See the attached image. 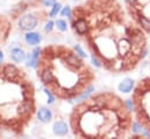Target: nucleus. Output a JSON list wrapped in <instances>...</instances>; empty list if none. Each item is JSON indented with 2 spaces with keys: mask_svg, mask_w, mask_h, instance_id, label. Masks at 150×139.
Returning <instances> with one entry per match:
<instances>
[{
  "mask_svg": "<svg viewBox=\"0 0 150 139\" xmlns=\"http://www.w3.org/2000/svg\"><path fill=\"white\" fill-rule=\"evenodd\" d=\"M71 15L81 16L87 31L80 40L96 67L111 74L135 70L148 54L147 33L119 0H86Z\"/></svg>",
  "mask_w": 150,
  "mask_h": 139,
  "instance_id": "1",
  "label": "nucleus"
},
{
  "mask_svg": "<svg viewBox=\"0 0 150 139\" xmlns=\"http://www.w3.org/2000/svg\"><path fill=\"white\" fill-rule=\"evenodd\" d=\"M134 124L132 105L111 91L87 96L70 115V128L77 138H129L133 136Z\"/></svg>",
  "mask_w": 150,
  "mask_h": 139,
  "instance_id": "2",
  "label": "nucleus"
},
{
  "mask_svg": "<svg viewBox=\"0 0 150 139\" xmlns=\"http://www.w3.org/2000/svg\"><path fill=\"white\" fill-rule=\"evenodd\" d=\"M36 72L44 88L61 101L86 98L96 81L94 70L84 57L63 44L41 49Z\"/></svg>",
  "mask_w": 150,
  "mask_h": 139,
  "instance_id": "3",
  "label": "nucleus"
},
{
  "mask_svg": "<svg viewBox=\"0 0 150 139\" xmlns=\"http://www.w3.org/2000/svg\"><path fill=\"white\" fill-rule=\"evenodd\" d=\"M35 87L26 71L0 64V131L22 135L36 115Z\"/></svg>",
  "mask_w": 150,
  "mask_h": 139,
  "instance_id": "4",
  "label": "nucleus"
},
{
  "mask_svg": "<svg viewBox=\"0 0 150 139\" xmlns=\"http://www.w3.org/2000/svg\"><path fill=\"white\" fill-rule=\"evenodd\" d=\"M132 109L139 126L150 136V76L135 84L132 91Z\"/></svg>",
  "mask_w": 150,
  "mask_h": 139,
  "instance_id": "5",
  "label": "nucleus"
},
{
  "mask_svg": "<svg viewBox=\"0 0 150 139\" xmlns=\"http://www.w3.org/2000/svg\"><path fill=\"white\" fill-rule=\"evenodd\" d=\"M125 7L135 22L150 34V0H123Z\"/></svg>",
  "mask_w": 150,
  "mask_h": 139,
  "instance_id": "6",
  "label": "nucleus"
},
{
  "mask_svg": "<svg viewBox=\"0 0 150 139\" xmlns=\"http://www.w3.org/2000/svg\"><path fill=\"white\" fill-rule=\"evenodd\" d=\"M45 19H47L45 13H40L38 15L36 13H25V14L22 13L18 22V26L23 32H30V31H34L38 26V24Z\"/></svg>",
  "mask_w": 150,
  "mask_h": 139,
  "instance_id": "7",
  "label": "nucleus"
},
{
  "mask_svg": "<svg viewBox=\"0 0 150 139\" xmlns=\"http://www.w3.org/2000/svg\"><path fill=\"white\" fill-rule=\"evenodd\" d=\"M9 56H11V60H12L14 63H16V64L25 62V60L27 59V55H26L25 50H23L22 48H20V47H14V48H12Z\"/></svg>",
  "mask_w": 150,
  "mask_h": 139,
  "instance_id": "8",
  "label": "nucleus"
},
{
  "mask_svg": "<svg viewBox=\"0 0 150 139\" xmlns=\"http://www.w3.org/2000/svg\"><path fill=\"white\" fill-rule=\"evenodd\" d=\"M52 132H54L55 136L64 137V136H67L68 132H69V126H68V124H67L64 120H62V119L56 120V122L54 123V126H52Z\"/></svg>",
  "mask_w": 150,
  "mask_h": 139,
  "instance_id": "9",
  "label": "nucleus"
},
{
  "mask_svg": "<svg viewBox=\"0 0 150 139\" xmlns=\"http://www.w3.org/2000/svg\"><path fill=\"white\" fill-rule=\"evenodd\" d=\"M36 116H38V119L41 123L48 124L52 119V111L49 107H40L36 111Z\"/></svg>",
  "mask_w": 150,
  "mask_h": 139,
  "instance_id": "10",
  "label": "nucleus"
},
{
  "mask_svg": "<svg viewBox=\"0 0 150 139\" xmlns=\"http://www.w3.org/2000/svg\"><path fill=\"white\" fill-rule=\"evenodd\" d=\"M25 41H26L27 44L35 47V46H38L42 42V35L40 34V33H38V32H33V31L26 32V34H25Z\"/></svg>",
  "mask_w": 150,
  "mask_h": 139,
  "instance_id": "11",
  "label": "nucleus"
},
{
  "mask_svg": "<svg viewBox=\"0 0 150 139\" xmlns=\"http://www.w3.org/2000/svg\"><path fill=\"white\" fill-rule=\"evenodd\" d=\"M40 53H41V49H40V48H35L30 54H28V56H27V66H28V67L36 69Z\"/></svg>",
  "mask_w": 150,
  "mask_h": 139,
  "instance_id": "12",
  "label": "nucleus"
},
{
  "mask_svg": "<svg viewBox=\"0 0 150 139\" xmlns=\"http://www.w3.org/2000/svg\"><path fill=\"white\" fill-rule=\"evenodd\" d=\"M135 84H134V81L132 78H125L120 84H119V90L121 92H125V94H128V92H132L133 89H134Z\"/></svg>",
  "mask_w": 150,
  "mask_h": 139,
  "instance_id": "13",
  "label": "nucleus"
},
{
  "mask_svg": "<svg viewBox=\"0 0 150 139\" xmlns=\"http://www.w3.org/2000/svg\"><path fill=\"white\" fill-rule=\"evenodd\" d=\"M62 11V5L59 2H56L54 6H51V9L49 12V16L50 18H56Z\"/></svg>",
  "mask_w": 150,
  "mask_h": 139,
  "instance_id": "14",
  "label": "nucleus"
},
{
  "mask_svg": "<svg viewBox=\"0 0 150 139\" xmlns=\"http://www.w3.org/2000/svg\"><path fill=\"white\" fill-rule=\"evenodd\" d=\"M55 27H57V29L59 32H62V33H64V32L68 31V24H67V21L64 19H58L55 22Z\"/></svg>",
  "mask_w": 150,
  "mask_h": 139,
  "instance_id": "15",
  "label": "nucleus"
},
{
  "mask_svg": "<svg viewBox=\"0 0 150 139\" xmlns=\"http://www.w3.org/2000/svg\"><path fill=\"white\" fill-rule=\"evenodd\" d=\"M54 27H55V22H54L52 20H49V21L45 24V27H44L45 33H51L52 29H54Z\"/></svg>",
  "mask_w": 150,
  "mask_h": 139,
  "instance_id": "16",
  "label": "nucleus"
},
{
  "mask_svg": "<svg viewBox=\"0 0 150 139\" xmlns=\"http://www.w3.org/2000/svg\"><path fill=\"white\" fill-rule=\"evenodd\" d=\"M71 13H72V9L69 7V6H65L62 11H61V15L62 16H71Z\"/></svg>",
  "mask_w": 150,
  "mask_h": 139,
  "instance_id": "17",
  "label": "nucleus"
},
{
  "mask_svg": "<svg viewBox=\"0 0 150 139\" xmlns=\"http://www.w3.org/2000/svg\"><path fill=\"white\" fill-rule=\"evenodd\" d=\"M74 49H75L76 52H77V53H78V54H79V55H80L81 57H84V59H86V56H87V55L85 54V52H84V50L81 49V47H80L79 44H76V46H75V48H74Z\"/></svg>",
  "mask_w": 150,
  "mask_h": 139,
  "instance_id": "18",
  "label": "nucleus"
},
{
  "mask_svg": "<svg viewBox=\"0 0 150 139\" xmlns=\"http://www.w3.org/2000/svg\"><path fill=\"white\" fill-rule=\"evenodd\" d=\"M42 1V4L45 6V7H51V6H54L57 1L56 0H41Z\"/></svg>",
  "mask_w": 150,
  "mask_h": 139,
  "instance_id": "19",
  "label": "nucleus"
},
{
  "mask_svg": "<svg viewBox=\"0 0 150 139\" xmlns=\"http://www.w3.org/2000/svg\"><path fill=\"white\" fill-rule=\"evenodd\" d=\"M4 63V53L0 50V64Z\"/></svg>",
  "mask_w": 150,
  "mask_h": 139,
  "instance_id": "20",
  "label": "nucleus"
}]
</instances>
